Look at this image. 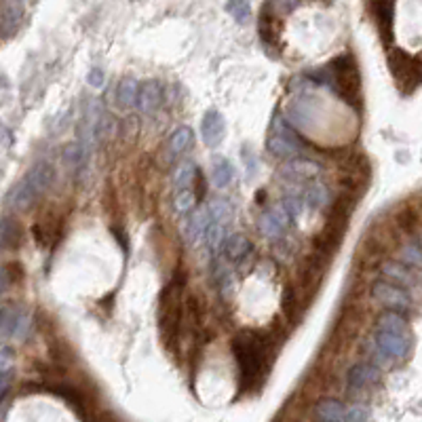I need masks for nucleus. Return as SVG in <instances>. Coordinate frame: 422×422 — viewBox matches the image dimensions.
<instances>
[{
  "instance_id": "nucleus-28",
  "label": "nucleus",
  "mask_w": 422,
  "mask_h": 422,
  "mask_svg": "<svg viewBox=\"0 0 422 422\" xmlns=\"http://www.w3.org/2000/svg\"><path fill=\"white\" fill-rule=\"evenodd\" d=\"M64 160H66L68 167L76 169V173L83 171L85 160H87V148H85V143H68L64 148Z\"/></svg>"
},
{
  "instance_id": "nucleus-36",
  "label": "nucleus",
  "mask_w": 422,
  "mask_h": 422,
  "mask_svg": "<svg viewBox=\"0 0 422 422\" xmlns=\"http://www.w3.org/2000/svg\"><path fill=\"white\" fill-rule=\"evenodd\" d=\"M283 310H285L287 321H295V319H298V306H295V291H293V287H287V289H285V295H283Z\"/></svg>"
},
{
  "instance_id": "nucleus-9",
  "label": "nucleus",
  "mask_w": 422,
  "mask_h": 422,
  "mask_svg": "<svg viewBox=\"0 0 422 422\" xmlns=\"http://www.w3.org/2000/svg\"><path fill=\"white\" fill-rule=\"evenodd\" d=\"M372 295L374 300H378L382 306L387 308H393V310H406L412 300H410V293L406 291V287L397 285V283L387 281H376L372 285Z\"/></svg>"
},
{
  "instance_id": "nucleus-39",
  "label": "nucleus",
  "mask_w": 422,
  "mask_h": 422,
  "mask_svg": "<svg viewBox=\"0 0 422 422\" xmlns=\"http://www.w3.org/2000/svg\"><path fill=\"white\" fill-rule=\"evenodd\" d=\"M30 327H32V319H30V315L21 308V312H19V319H17V325H15V338H19V340H23L25 336H28V332H30Z\"/></svg>"
},
{
  "instance_id": "nucleus-40",
  "label": "nucleus",
  "mask_w": 422,
  "mask_h": 422,
  "mask_svg": "<svg viewBox=\"0 0 422 422\" xmlns=\"http://www.w3.org/2000/svg\"><path fill=\"white\" fill-rule=\"evenodd\" d=\"M192 184H194V197H197V201H203L205 192H207V180H205V175L201 171H197Z\"/></svg>"
},
{
  "instance_id": "nucleus-31",
  "label": "nucleus",
  "mask_w": 422,
  "mask_h": 422,
  "mask_svg": "<svg viewBox=\"0 0 422 422\" xmlns=\"http://www.w3.org/2000/svg\"><path fill=\"white\" fill-rule=\"evenodd\" d=\"M224 237H226V226H224V224H218V222H213V220H211V224L207 226V230L203 233V241H205V245H207L211 252H216V250L222 245Z\"/></svg>"
},
{
  "instance_id": "nucleus-1",
  "label": "nucleus",
  "mask_w": 422,
  "mask_h": 422,
  "mask_svg": "<svg viewBox=\"0 0 422 422\" xmlns=\"http://www.w3.org/2000/svg\"><path fill=\"white\" fill-rule=\"evenodd\" d=\"M281 342L283 334L277 336L273 329L271 332L241 329L233 338V355L239 365V391L241 393H250L262 385Z\"/></svg>"
},
{
  "instance_id": "nucleus-13",
  "label": "nucleus",
  "mask_w": 422,
  "mask_h": 422,
  "mask_svg": "<svg viewBox=\"0 0 422 422\" xmlns=\"http://www.w3.org/2000/svg\"><path fill=\"white\" fill-rule=\"evenodd\" d=\"M258 32H260L262 45H264L269 51H275V55H277V51L281 49V47H279L281 23H279V19L273 15V11H271L269 4L260 11V17H258Z\"/></svg>"
},
{
  "instance_id": "nucleus-2",
  "label": "nucleus",
  "mask_w": 422,
  "mask_h": 422,
  "mask_svg": "<svg viewBox=\"0 0 422 422\" xmlns=\"http://www.w3.org/2000/svg\"><path fill=\"white\" fill-rule=\"evenodd\" d=\"M184 273L177 271L175 279L169 283L158 298V329L169 351L177 353L182 323H184Z\"/></svg>"
},
{
  "instance_id": "nucleus-29",
  "label": "nucleus",
  "mask_w": 422,
  "mask_h": 422,
  "mask_svg": "<svg viewBox=\"0 0 422 422\" xmlns=\"http://www.w3.org/2000/svg\"><path fill=\"white\" fill-rule=\"evenodd\" d=\"M209 209V216H211V220L213 222H218V224H230V220H233V205L226 201V199H216V201H211V205L207 207Z\"/></svg>"
},
{
  "instance_id": "nucleus-5",
  "label": "nucleus",
  "mask_w": 422,
  "mask_h": 422,
  "mask_svg": "<svg viewBox=\"0 0 422 422\" xmlns=\"http://www.w3.org/2000/svg\"><path fill=\"white\" fill-rule=\"evenodd\" d=\"M355 205H357V199L351 192H342L336 199V203L332 205V209L327 213V222H325L323 230L315 237V254H319L323 258H332V254L342 243V237L346 233V226H348Z\"/></svg>"
},
{
  "instance_id": "nucleus-33",
  "label": "nucleus",
  "mask_w": 422,
  "mask_h": 422,
  "mask_svg": "<svg viewBox=\"0 0 422 422\" xmlns=\"http://www.w3.org/2000/svg\"><path fill=\"white\" fill-rule=\"evenodd\" d=\"M226 13H230L239 23H247L250 17H252L250 0H228L226 2Z\"/></svg>"
},
{
  "instance_id": "nucleus-25",
  "label": "nucleus",
  "mask_w": 422,
  "mask_h": 422,
  "mask_svg": "<svg viewBox=\"0 0 422 422\" xmlns=\"http://www.w3.org/2000/svg\"><path fill=\"white\" fill-rule=\"evenodd\" d=\"M211 171H213V184H216V188H226L235 180V167L224 156H218L213 160V169Z\"/></svg>"
},
{
  "instance_id": "nucleus-16",
  "label": "nucleus",
  "mask_w": 422,
  "mask_h": 422,
  "mask_svg": "<svg viewBox=\"0 0 422 422\" xmlns=\"http://www.w3.org/2000/svg\"><path fill=\"white\" fill-rule=\"evenodd\" d=\"M201 136L205 146L216 148L220 146V141L224 140V117L218 110H207L203 121H201Z\"/></svg>"
},
{
  "instance_id": "nucleus-11",
  "label": "nucleus",
  "mask_w": 422,
  "mask_h": 422,
  "mask_svg": "<svg viewBox=\"0 0 422 422\" xmlns=\"http://www.w3.org/2000/svg\"><path fill=\"white\" fill-rule=\"evenodd\" d=\"M279 173L289 182H308L321 173V165L310 158H293L291 156L287 163H283L279 167Z\"/></svg>"
},
{
  "instance_id": "nucleus-24",
  "label": "nucleus",
  "mask_w": 422,
  "mask_h": 422,
  "mask_svg": "<svg viewBox=\"0 0 422 422\" xmlns=\"http://www.w3.org/2000/svg\"><path fill=\"white\" fill-rule=\"evenodd\" d=\"M346 412H348V408L338 399H321L315 406V416L323 422L346 421Z\"/></svg>"
},
{
  "instance_id": "nucleus-35",
  "label": "nucleus",
  "mask_w": 422,
  "mask_h": 422,
  "mask_svg": "<svg viewBox=\"0 0 422 422\" xmlns=\"http://www.w3.org/2000/svg\"><path fill=\"white\" fill-rule=\"evenodd\" d=\"M404 262L408 264V266H421V243H418V239H412V241H408V245L404 247Z\"/></svg>"
},
{
  "instance_id": "nucleus-4",
  "label": "nucleus",
  "mask_w": 422,
  "mask_h": 422,
  "mask_svg": "<svg viewBox=\"0 0 422 422\" xmlns=\"http://www.w3.org/2000/svg\"><path fill=\"white\" fill-rule=\"evenodd\" d=\"M55 182V169L49 163H36L6 194V205L17 211L32 209L53 186Z\"/></svg>"
},
{
  "instance_id": "nucleus-21",
  "label": "nucleus",
  "mask_w": 422,
  "mask_h": 422,
  "mask_svg": "<svg viewBox=\"0 0 422 422\" xmlns=\"http://www.w3.org/2000/svg\"><path fill=\"white\" fill-rule=\"evenodd\" d=\"M220 247H222L226 260H230V262H241L243 258H247L252 254V243L243 235L224 237V241H222Z\"/></svg>"
},
{
  "instance_id": "nucleus-17",
  "label": "nucleus",
  "mask_w": 422,
  "mask_h": 422,
  "mask_svg": "<svg viewBox=\"0 0 422 422\" xmlns=\"http://www.w3.org/2000/svg\"><path fill=\"white\" fill-rule=\"evenodd\" d=\"M372 13L376 17V25L385 45H391L393 42V0H372Z\"/></svg>"
},
{
  "instance_id": "nucleus-14",
  "label": "nucleus",
  "mask_w": 422,
  "mask_h": 422,
  "mask_svg": "<svg viewBox=\"0 0 422 422\" xmlns=\"http://www.w3.org/2000/svg\"><path fill=\"white\" fill-rule=\"evenodd\" d=\"M23 19L21 0H0V38H11Z\"/></svg>"
},
{
  "instance_id": "nucleus-37",
  "label": "nucleus",
  "mask_w": 422,
  "mask_h": 422,
  "mask_svg": "<svg viewBox=\"0 0 422 422\" xmlns=\"http://www.w3.org/2000/svg\"><path fill=\"white\" fill-rule=\"evenodd\" d=\"M197 205V197L194 192L188 188V190H182L177 197H175V209L177 211H190L192 207Z\"/></svg>"
},
{
  "instance_id": "nucleus-30",
  "label": "nucleus",
  "mask_w": 422,
  "mask_h": 422,
  "mask_svg": "<svg viewBox=\"0 0 422 422\" xmlns=\"http://www.w3.org/2000/svg\"><path fill=\"white\" fill-rule=\"evenodd\" d=\"M138 83L134 78H125L121 85H119V91H117V100L121 106L129 108V106H136V98H138Z\"/></svg>"
},
{
  "instance_id": "nucleus-34",
  "label": "nucleus",
  "mask_w": 422,
  "mask_h": 422,
  "mask_svg": "<svg viewBox=\"0 0 422 422\" xmlns=\"http://www.w3.org/2000/svg\"><path fill=\"white\" fill-rule=\"evenodd\" d=\"M397 222H399V226L404 228V230H414L416 226H418V211H416V207H412V205H406L399 213H397Z\"/></svg>"
},
{
  "instance_id": "nucleus-19",
  "label": "nucleus",
  "mask_w": 422,
  "mask_h": 422,
  "mask_svg": "<svg viewBox=\"0 0 422 422\" xmlns=\"http://www.w3.org/2000/svg\"><path fill=\"white\" fill-rule=\"evenodd\" d=\"M160 102H163V89H160V85L156 81H146L138 87L136 106L140 108L143 115L154 112Z\"/></svg>"
},
{
  "instance_id": "nucleus-8",
  "label": "nucleus",
  "mask_w": 422,
  "mask_h": 422,
  "mask_svg": "<svg viewBox=\"0 0 422 422\" xmlns=\"http://www.w3.org/2000/svg\"><path fill=\"white\" fill-rule=\"evenodd\" d=\"M266 148L277 156L291 158V156H295L304 150V143L295 136L291 125L277 112L275 119H273V125H271V136L266 141Z\"/></svg>"
},
{
  "instance_id": "nucleus-27",
  "label": "nucleus",
  "mask_w": 422,
  "mask_h": 422,
  "mask_svg": "<svg viewBox=\"0 0 422 422\" xmlns=\"http://www.w3.org/2000/svg\"><path fill=\"white\" fill-rule=\"evenodd\" d=\"M329 190L325 188V186H321V184H312V186H308L306 190H304V199H302V203L304 205H308V207H312V209H321V207H325L327 203H329Z\"/></svg>"
},
{
  "instance_id": "nucleus-42",
  "label": "nucleus",
  "mask_w": 422,
  "mask_h": 422,
  "mask_svg": "<svg viewBox=\"0 0 422 422\" xmlns=\"http://www.w3.org/2000/svg\"><path fill=\"white\" fill-rule=\"evenodd\" d=\"M87 83H89L91 87H102V85H104V70L93 68V70L87 74Z\"/></svg>"
},
{
  "instance_id": "nucleus-18",
  "label": "nucleus",
  "mask_w": 422,
  "mask_h": 422,
  "mask_svg": "<svg viewBox=\"0 0 422 422\" xmlns=\"http://www.w3.org/2000/svg\"><path fill=\"white\" fill-rule=\"evenodd\" d=\"M211 224V216L207 207H199L194 209L184 224V237L188 243H197L199 239H203V233L207 230V226Z\"/></svg>"
},
{
  "instance_id": "nucleus-3",
  "label": "nucleus",
  "mask_w": 422,
  "mask_h": 422,
  "mask_svg": "<svg viewBox=\"0 0 422 422\" xmlns=\"http://www.w3.org/2000/svg\"><path fill=\"white\" fill-rule=\"evenodd\" d=\"M376 348L380 355L389 359H406L412 351V332L408 319L399 312L389 308L376 321Z\"/></svg>"
},
{
  "instance_id": "nucleus-32",
  "label": "nucleus",
  "mask_w": 422,
  "mask_h": 422,
  "mask_svg": "<svg viewBox=\"0 0 422 422\" xmlns=\"http://www.w3.org/2000/svg\"><path fill=\"white\" fill-rule=\"evenodd\" d=\"M197 171H199V169H197V165H194V163L184 160V163L175 169V173H173V184H175L177 188L192 186V180H194Z\"/></svg>"
},
{
  "instance_id": "nucleus-26",
  "label": "nucleus",
  "mask_w": 422,
  "mask_h": 422,
  "mask_svg": "<svg viewBox=\"0 0 422 422\" xmlns=\"http://www.w3.org/2000/svg\"><path fill=\"white\" fill-rule=\"evenodd\" d=\"M23 279V266L19 262L0 264V293L8 291L15 283Z\"/></svg>"
},
{
  "instance_id": "nucleus-38",
  "label": "nucleus",
  "mask_w": 422,
  "mask_h": 422,
  "mask_svg": "<svg viewBox=\"0 0 422 422\" xmlns=\"http://www.w3.org/2000/svg\"><path fill=\"white\" fill-rule=\"evenodd\" d=\"M11 385H13V365L0 368V406L6 399V395L11 391Z\"/></svg>"
},
{
  "instance_id": "nucleus-7",
  "label": "nucleus",
  "mask_w": 422,
  "mask_h": 422,
  "mask_svg": "<svg viewBox=\"0 0 422 422\" xmlns=\"http://www.w3.org/2000/svg\"><path fill=\"white\" fill-rule=\"evenodd\" d=\"M389 68L404 93H412L421 85V57L410 55L404 49L389 51Z\"/></svg>"
},
{
  "instance_id": "nucleus-12",
  "label": "nucleus",
  "mask_w": 422,
  "mask_h": 422,
  "mask_svg": "<svg viewBox=\"0 0 422 422\" xmlns=\"http://www.w3.org/2000/svg\"><path fill=\"white\" fill-rule=\"evenodd\" d=\"M378 382H380V372L374 365H370V363H357L348 372L346 389H348L351 395H359V393H365L368 389H372Z\"/></svg>"
},
{
  "instance_id": "nucleus-41",
  "label": "nucleus",
  "mask_w": 422,
  "mask_h": 422,
  "mask_svg": "<svg viewBox=\"0 0 422 422\" xmlns=\"http://www.w3.org/2000/svg\"><path fill=\"white\" fill-rule=\"evenodd\" d=\"M368 418H370V414L365 412V408H363V406H353V408H348V412H346V421H351V422L368 421Z\"/></svg>"
},
{
  "instance_id": "nucleus-10",
  "label": "nucleus",
  "mask_w": 422,
  "mask_h": 422,
  "mask_svg": "<svg viewBox=\"0 0 422 422\" xmlns=\"http://www.w3.org/2000/svg\"><path fill=\"white\" fill-rule=\"evenodd\" d=\"M291 218H289V213L285 211V207H283L281 203H277L275 207H271V209H266L262 216H260V220H258V228H260V233L266 237V239H279L281 235H285V230L291 226Z\"/></svg>"
},
{
  "instance_id": "nucleus-20",
  "label": "nucleus",
  "mask_w": 422,
  "mask_h": 422,
  "mask_svg": "<svg viewBox=\"0 0 422 422\" xmlns=\"http://www.w3.org/2000/svg\"><path fill=\"white\" fill-rule=\"evenodd\" d=\"M192 143H194V131L190 127H177L169 136V140H167L165 148H163V154H165L167 160H173L182 152H186Z\"/></svg>"
},
{
  "instance_id": "nucleus-22",
  "label": "nucleus",
  "mask_w": 422,
  "mask_h": 422,
  "mask_svg": "<svg viewBox=\"0 0 422 422\" xmlns=\"http://www.w3.org/2000/svg\"><path fill=\"white\" fill-rule=\"evenodd\" d=\"M380 273L387 281L397 283L402 287H412L416 285V275L410 271V266L406 264H399V262H385L380 266Z\"/></svg>"
},
{
  "instance_id": "nucleus-23",
  "label": "nucleus",
  "mask_w": 422,
  "mask_h": 422,
  "mask_svg": "<svg viewBox=\"0 0 422 422\" xmlns=\"http://www.w3.org/2000/svg\"><path fill=\"white\" fill-rule=\"evenodd\" d=\"M19 312H21V308L17 304H11V302L0 304V344L8 342L13 338Z\"/></svg>"
},
{
  "instance_id": "nucleus-6",
  "label": "nucleus",
  "mask_w": 422,
  "mask_h": 422,
  "mask_svg": "<svg viewBox=\"0 0 422 422\" xmlns=\"http://www.w3.org/2000/svg\"><path fill=\"white\" fill-rule=\"evenodd\" d=\"M329 83L327 87L336 91L340 100H344L348 106L359 108L361 106V78H359V66L351 53H342L334 57L327 66Z\"/></svg>"
},
{
  "instance_id": "nucleus-43",
  "label": "nucleus",
  "mask_w": 422,
  "mask_h": 422,
  "mask_svg": "<svg viewBox=\"0 0 422 422\" xmlns=\"http://www.w3.org/2000/svg\"><path fill=\"white\" fill-rule=\"evenodd\" d=\"M0 141H2V143H6V146H8V143H13V134H11L6 127H2V125H0Z\"/></svg>"
},
{
  "instance_id": "nucleus-15",
  "label": "nucleus",
  "mask_w": 422,
  "mask_h": 422,
  "mask_svg": "<svg viewBox=\"0 0 422 422\" xmlns=\"http://www.w3.org/2000/svg\"><path fill=\"white\" fill-rule=\"evenodd\" d=\"M23 243V228L17 218H0V252H17Z\"/></svg>"
}]
</instances>
